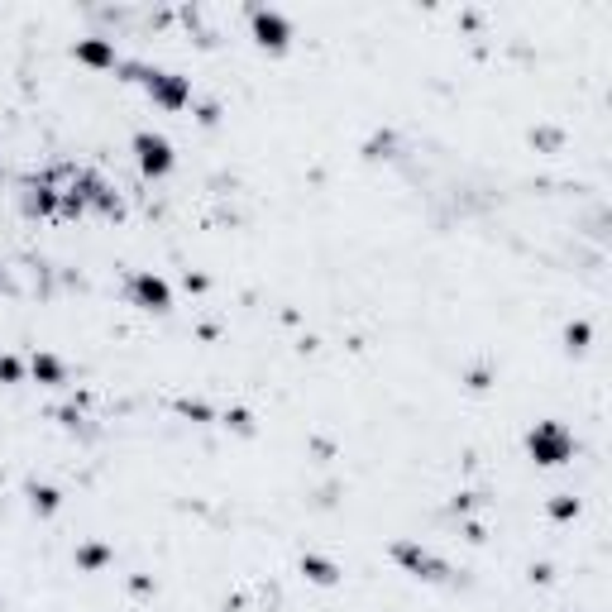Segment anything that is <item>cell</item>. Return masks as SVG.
Returning a JSON list of instances; mask_svg holds the SVG:
<instances>
[{"mask_svg": "<svg viewBox=\"0 0 612 612\" xmlns=\"http://www.w3.org/2000/svg\"><path fill=\"white\" fill-rule=\"evenodd\" d=\"M115 72H125V82H139V87L149 91L153 106H163V110L192 106V77H182V72H168V67H144V63H120Z\"/></svg>", "mask_w": 612, "mask_h": 612, "instance_id": "obj_1", "label": "cell"}, {"mask_svg": "<svg viewBox=\"0 0 612 612\" xmlns=\"http://www.w3.org/2000/svg\"><path fill=\"white\" fill-rule=\"evenodd\" d=\"M526 455L536 459L541 469H560L574 459V436H569L565 421H536L526 431Z\"/></svg>", "mask_w": 612, "mask_h": 612, "instance_id": "obj_2", "label": "cell"}, {"mask_svg": "<svg viewBox=\"0 0 612 612\" xmlns=\"http://www.w3.org/2000/svg\"><path fill=\"white\" fill-rule=\"evenodd\" d=\"M130 149H134V163H139V173H144V177H168V173H173L177 153H173V139H168V134L139 130L130 139Z\"/></svg>", "mask_w": 612, "mask_h": 612, "instance_id": "obj_3", "label": "cell"}, {"mask_svg": "<svg viewBox=\"0 0 612 612\" xmlns=\"http://www.w3.org/2000/svg\"><path fill=\"white\" fill-rule=\"evenodd\" d=\"M393 565H402L412 579H426V584H445L450 579V565L440 560V555H431L426 546H416V541H393Z\"/></svg>", "mask_w": 612, "mask_h": 612, "instance_id": "obj_4", "label": "cell"}, {"mask_svg": "<svg viewBox=\"0 0 612 612\" xmlns=\"http://www.w3.org/2000/svg\"><path fill=\"white\" fill-rule=\"evenodd\" d=\"M125 297H130V306H139V311H173V287L163 283L158 273H130V283H125Z\"/></svg>", "mask_w": 612, "mask_h": 612, "instance_id": "obj_5", "label": "cell"}, {"mask_svg": "<svg viewBox=\"0 0 612 612\" xmlns=\"http://www.w3.org/2000/svg\"><path fill=\"white\" fill-rule=\"evenodd\" d=\"M249 29H254V44L268 48V53H283V48L292 44V20L278 15V10L254 5V10H249Z\"/></svg>", "mask_w": 612, "mask_h": 612, "instance_id": "obj_6", "label": "cell"}, {"mask_svg": "<svg viewBox=\"0 0 612 612\" xmlns=\"http://www.w3.org/2000/svg\"><path fill=\"white\" fill-rule=\"evenodd\" d=\"M72 58L82 67H96V72H115V67H120V53H115L110 39H77V44H72Z\"/></svg>", "mask_w": 612, "mask_h": 612, "instance_id": "obj_7", "label": "cell"}, {"mask_svg": "<svg viewBox=\"0 0 612 612\" xmlns=\"http://www.w3.org/2000/svg\"><path fill=\"white\" fill-rule=\"evenodd\" d=\"M29 378H34V383H44V388H63V383H67V364L58 359V354L34 350V354H29Z\"/></svg>", "mask_w": 612, "mask_h": 612, "instance_id": "obj_8", "label": "cell"}, {"mask_svg": "<svg viewBox=\"0 0 612 612\" xmlns=\"http://www.w3.org/2000/svg\"><path fill=\"white\" fill-rule=\"evenodd\" d=\"M302 574L311 579V584H321V589L340 584V565H335V560H326V555H316V550H306V555H302Z\"/></svg>", "mask_w": 612, "mask_h": 612, "instance_id": "obj_9", "label": "cell"}, {"mask_svg": "<svg viewBox=\"0 0 612 612\" xmlns=\"http://www.w3.org/2000/svg\"><path fill=\"white\" fill-rule=\"evenodd\" d=\"M77 569H87V574H96V569H106L110 560H115V550L106 546V541H87V546H77Z\"/></svg>", "mask_w": 612, "mask_h": 612, "instance_id": "obj_10", "label": "cell"}, {"mask_svg": "<svg viewBox=\"0 0 612 612\" xmlns=\"http://www.w3.org/2000/svg\"><path fill=\"white\" fill-rule=\"evenodd\" d=\"M29 503H34V512H58L63 507V493L58 488H48V483H29Z\"/></svg>", "mask_w": 612, "mask_h": 612, "instance_id": "obj_11", "label": "cell"}, {"mask_svg": "<svg viewBox=\"0 0 612 612\" xmlns=\"http://www.w3.org/2000/svg\"><path fill=\"white\" fill-rule=\"evenodd\" d=\"M29 364H20L15 354H0V383H24Z\"/></svg>", "mask_w": 612, "mask_h": 612, "instance_id": "obj_12", "label": "cell"}, {"mask_svg": "<svg viewBox=\"0 0 612 612\" xmlns=\"http://www.w3.org/2000/svg\"><path fill=\"white\" fill-rule=\"evenodd\" d=\"M589 335H593V330L584 326V321H569V326H565V345H569V350H589Z\"/></svg>", "mask_w": 612, "mask_h": 612, "instance_id": "obj_13", "label": "cell"}, {"mask_svg": "<svg viewBox=\"0 0 612 612\" xmlns=\"http://www.w3.org/2000/svg\"><path fill=\"white\" fill-rule=\"evenodd\" d=\"M550 517H555V522H569V517H579V503H574L569 493H560V498L550 503Z\"/></svg>", "mask_w": 612, "mask_h": 612, "instance_id": "obj_14", "label": "cell"}, {"mask_svg": "<svg viewBox=\"0 0 612 612\" xmlns=\"http://www.w3.org/2000/svg\"><path fill=\"white\" fill-rule=\"evenodd\" d=\"M531 139H536V144H546V149H550V144H560V134H555V130H541V134H531Z\"/></svg>", "mask_w": 612, "mask_h": 612, "instance_id": "obj_15", "label": "cell"}]
</instances>
